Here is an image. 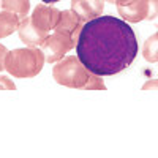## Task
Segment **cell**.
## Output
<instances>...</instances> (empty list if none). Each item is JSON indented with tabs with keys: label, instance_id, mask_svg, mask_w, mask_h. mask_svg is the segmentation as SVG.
Listing matches in <instances>:
<instances>
[{
	"label": "cell",
	"instance_id": "obj_13",
	"mask_svg": "<svg viewBox=\"0 0 158 158\" xmlns=\"http://www.w3.org/2000/svg\"><path fill=\"white\" fill-rule=\"evenodd\" d=\"M82 89H84V90H106V85H104L101 76L90 73L87 82L82 85Z\"/></svg>",
	"mask_w": 158,
	"mask_h": 158
},
{
	"label": "cell",
	"instance_id": "obj_10",
	"mask_svg": "<svg viewBox=\"0 0 158 158\" xmlns=\"http://www.w3.org/2000/svg\"><path fill=\"white\" fill-rule=\"evenodd\" d=\"M21 18L16 15V13L11 11H0V38H6L10 35H13L18 27H19Z\"/></svg>",
	"mask_w": 158,
	"mask_h": 158
},
{
	"label": "cell",
	"instance_id": "obj_7",
	"mask_svg": "<svg viewBox=\"0 0 158 158\" xmlns=\"http://www.w3.org/2000/svg\"><path fill=\"white\" fill-rule=\"evenodd\" d=\"M71 10L84 22H87L101 16L104 10V0H71Z\"/></svg>",
	"mask_w": 158,
	"mask_h": 158
},
{
	"label": "cell",
	"instance_id": "obj_4",
	"mask_svg": "<svg viewBox=\"0 0 158 158\" xmlns=\"http://www.w3.org/2000/svg\"><path fill=\"white\" fill-rule=\"evenodd\" d=\"M76 48V40L67 33V32H59L54 30V33L48 35V38L41 44V51L44 54V59L48 63L54 65L60 59L67 56V52Z\"/></svg>",
	"mask_w": 158,
	"mask_h": 158
},
{
	"label": "cell",
	"instance_id": "obj_1",
	"mask_svg": "<svg viewBox=\"0 0 158 158\" xmlns=\"http://www.w3.org/2000/svg\"><path fill=\"white\" fill-rule=\"evenodd\" d=\"M74 49L90 73L114 76L135 62L138 40L130 24L122 18L98 16L82 25Z\"/></svg>",
	"mask_w": 158,
	"mask_h": 158
},
{
	"label": "cell",
	"instance_id": "obj_12",
	"mask_svg": "<svg viewBox=\"0 0 158 158\" xmlns=\"http://www.w3.org/2000/svg\"><path fill=\"white\" fill-rule=\"evenodd\" d=\"M2 8L16 15L22 19L29 15L30 10V0H2Z\"/></svg>",
	"mask_w": 158,
	"mask_h": 158
},
{
	"label": "cell",
	"instance_id": "obj_19",
	"mask_svg": "<svg viewBox=\"0 0 158 158\" xmlns=\"http://www.w3.org/2000/svg\"><path fill=\"white\" fill-rule=\"evenodd\" d=\"M44 3H57V2H60V0H43Z\"/></svg>",
	"mask_w": 158,
	"mask_h": 158
},
{
	"label": "cell",
	"instance_id": "obj_16",
	"mask_svg": "<svg viewBox=\"0 0 158 158\" xmlns=\"http://www.w3.org/2000/svg\"><path fill=\"white\" fill-rule=\"evenodd\" d=\"M6 54H8V49L6 46L0 44V71L5 70V60H6Z\"/></svg>",
	"mask_w": 158,
	"mask_h": 158
},
{
	"label": "cell",
	"instance_id": "obj_17",
	"mask_svg": "<svg viewBox=\"0 0 158 158\" xmlns=\"http://www.w3.org/2000/svg\"><path fill=\"white\" fill-rule=\"evenodd\" d=\"M152 89L158 90V81L156 79H150V81H147L146 84L142 85V90H152Z\"/></svg>",
	"mask_w": 158,
	"mask_h": 158
},
{
	"label": "cell",
	"instance_id": "obj_3",
	"mask_svg": "<svg viewBox=\"0 0 158 158\" xmlns=\"http://www.w3.org/2000/svg\"><path fill=\"white\" fill-rule=\"evenodd\" d=\"M90 71L85 65L79 60L77 56H67L54 63L52 67V77L60 85L70 89H82L87 82Z\"/></svg>",
	"mask_w": 158,
	"mask_h": 158
},
{
	"label": "cell",
	"instance_id": "obj_9",
	"mask_svg": "<svg viewBox=\"0 0 158 158\" xmlns=\"http://www.w3.org/2000/svg\"><path fill=\"white\" fill-rule=\"evenodd\" d=\"M82 22L84 21L79 18L73 10H65V11H60V18H59V22H57L54 30L70 33L77 43L79 33H81V29H82Z\"/></svg>",
	"mask_w": 158,
	"mask_h": 158
},
{
	"label": "cell",
	"instance_id": "obj_11",
	"mask_svg": "<svg viewBox=\"0 0 158 158\" xmlns=\"http://www.w3.org/2000/svg\"><path fill=\"white\" fill-rule=\"evenodd\" d=\"M142 57L150 63L158 62V32L150 35L142 44Z\"/></svg>",
	"mask_w": 158,
	"mask_h": 158
},
{
	"label": "cell",
	"instance_id": "obj_2",
	"mask_svg": "<svg viewBox=\"0 0 158 158\" xmlns=\"http://www.w3.org/2000/svg\"><path fill=\"white\" fill-rule=\"evenodd\" d=\"M46 63L43 51L36 46L19 48L8 51L5 60V71L15 77L27 79L35 77L41 73Z\"/></svg>",
	"mask_w": 158,
	"mask_h": 158
},
{
	"label": "cell",
	"instance_id": "obj_6",
	"mask_svg": "<svg viewBox=\"0 0 158 158\" xmlns=\"http://www.w3.org/2000/svg\"><path fill=\"white\" fill-rule=\"evenodd\" d=\"M32 21L41 27L43 30H54L56 25L59 22L60 18V10H57L56 6H51V5H43L40 3L35 6V10L32 11Z\"/></svg>",
	"mask_w": 158,
	"mask_h": 158
},
{
	"label": "cell",
	"instance_id": "obj_18",
	"mask_svg": "<svg viewBox=\"0 0 158 158\" xmlns=\"http://www.w3.org/2000/svg\"><path fill=\"white\" fill-rule=\"evenodd\" d=\"M135 0H115V5H120V6H125V5H130L133 3Z\"/></svg>",
	"mask_w": 158,
	"mask_h": 158
},
{
	"label": "cell",
	"instance_id": "obj_15",
	"mask_svg": "<svg viewBox=\"0 0 158 158\" xmlns=\"http://www.w3.org/2000/svg\"><path fill=\"white\" fill-rule=\"evenodd\" d=\"M0 90H16V84L8 76L0 74Z\"/></svg>",
	"mask_w": 158,
	"mask_h": 158
},
{
	"label": "cell",
	"instance_id": "obj_5",
	"mask_svg": "<svg viewBox=\"0 0 158 158\" xmlns=\"http://www.w3.org/2000/svg\"><path fill=\"white\" fill-rule=\"evenodd\" d=\"M18 33H19L21 41L27 46H41L43 41L49 35L48 30H43L41 27H38V25L32 21V18H27V16L21 19L19 27H18Z\"/></svg>",
	"mask_w": 158,
	"mask_h": 158
},
{
	"label": "cell",
	"instance_id": "obj_8",
	"mask_svg": "<svg viewBox=\"0 0 158 158\" xmlns=\"http://www.w3.org/2000/svg\"><path fill=\"white\" fill-rule=\"evenodd\" d=\"M117 11L120 18L127 22H141L146 19L147 21V15H149V3L147 0H135L133 3L120 6L117 5Z\"/></svg>",
	"mask_w": 158,
	"mask_h": 158
},
{
	"label": "cell",
	"instance_id": "obj_20",
	"mask_svg": "<svg viewBox=\"0 0 158 158\" xmlns=\"http://www.w3.org/2000/svg\"><path fill=\"white\" fill-rule=\"evenodd\" d=\"M104 2H108V3H112V5H115V0H104Z\"/></svg>",
	"mask_w": 158,
	"mask_h": 158
},
{
	"label": "cell",
	"instance_id": "obj_21",
	"mask_svg": "<svg viewBox=\"0 0 158 158\" xmlns=\"http://www.w3.org/2000/svg\"><path fill=\"white\" fill-rule=\"evenodd\" d=\"M0 8H2V0H0Z\"/></svg>",
	"mask_w": 158,
	"mask_h": 158
},
{
	"label": "cell",
	"instance_id": "obj_14",
	"mask_svg": "<svg viewBox=\"0 0 158 158\" xmlns=\"http://www.w3.org/2000/svg\"><path fill=\"white\" fill-rule=\"evenodd\" d=\"M147 3H149L147 21H153L155 18H158V0H147Z\"/></svg>",
	"mask_w": 158,
	"mask_h": 158
}]
</instances>
